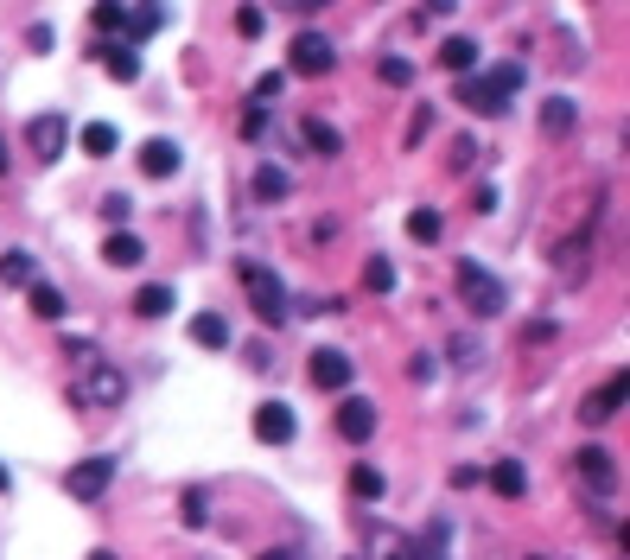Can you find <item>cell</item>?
I'll return each mask as SVG.
<instances>
[{
  "label": "cell",
  "instance_id": "40",
  "mask_svg": "<svg viewBox=\"0 0 630 560\" xmlns=\"http://www.w3.org/2000/svg\"><path fill=\"white\" fill-rule=\"evenodd\" d=\"M319 7H331V0H293V13H319Z\"/></svg>",
  "mask_w": 630,
  "mask_h": 560
},
{
  "label": "cell",
  "instance_id": "34",
  "mask_svg": "<svg viewBox=\"0 0 630 560\" xmlns=\"http://www.w3.org/2000/svg\"><path fill=\"white\" fill-rule=\"evenodd\" d=\"M471 166H478V140L459 134V140H452V172H471Z\"/></svg>",
  "mask_w": 630,
  "mask_h": 560
},
{
  "label": "cell",
  "instance_id": "6",
  "mask_svg": "<svg viewBox=\"0 0 630 560\" xmlns=\"http://www.w3.org/2000/svg\"><path fill=\"white\" fill-rule=\"evenodd\" d=\"M109 484H115V459H77V465L64 471V490H70L77 503H96Z\"/></svg>",
  "mask_w": 630,
  "mask_h": 560
},
{
  "label": "cell",
  "instance_id": "12",
  "mask_svg": "<svg viewBox=\"0 0 630 560\" xmlns=\"http://www.w3.org/2000/svg\"><path fill=\"white\" fill-rule=\"evenodd\" d=\"M338 433H344V440H350V446H363V440H370V433H376V401H363V395H350V401H344V408H338Z\"/></svg>",
  "mask_w": 630,
  "mask_h": 560
},
{
  "label": "cell",
  "instance_id": "7",
  "mask_svg": "<svg viewBox=\"0 0 630 560\" xmlns=\"http://www.w3.org/2000/svg\"><path fill=\"white\" fill-rule=\"evenodd\" d=\"M64 140H70V121H64V115H32V121H26V147L39 153L45 166L64 153Z\"/></svg>",
  "mask_w": 630,
  "mask_h": 560
},
{
  "label": "cell",
  "instance_id": "17",
  "mask_svg": "<svg viewBox=\"0 0 630 560\" xmlns=\"http://www.w3.org/2000/svg\"><path fill=\"white\" fill-rule=\"evenodd\" d=\"M484 478H490V490H497V497H522V490H529V471H522L516 459H497Z\"/></svg>",
  "mask_w": 630,
  "mask_h": 560
},
{
  "label": "cell",
  "instance_id": "8",
  "mask_svg": "<svg viewBox=\"0 0 630 560\" xmlns=\"http://www.w3.org/2000/svg\"><path fill=\"white\" fill-rule=\"evenodd\" d=\"M312 389H325V395H338V389H350V357L338 344H325V350H312Z\"/></svg>",
  "mask_w": 630,
  "mask_h": 560
},
{
  "label": "cell",
  "instance_id": "14",
  "mask_svg": "<svg viewBox=\"0 0 630 560\" xmlns=\"http://www.w3.org/2000/svg\"><path fill=\"white\" fill-rule=\"evenodd\" d=\"M140 172H147V179H172V172H179V140H147V147H140Z\"/></svg>",
  "mask_w": 630,
  "mask_h": 560
},
{
  "label": "cell",
  "instance_id": "35",
  "mask_svg": "<svg viewBox=\"0 0 630 560\" xmlns=\"http://www.w3.org/2000/svg\"><path fill=\"white\" fill-rule=\"evenodd\" d=\"M261 26H268V13H261V7H242V13H236V32H242V39H261Z\"/></svg>",
  "mask_w": 630,
  "mask_h": 560
},
{
  "label": "cell",
  "instance_id": "46",
  "mask_svg": "<svg viewBox=\"0 0 630 560\" xmlns=\"http://www.w3.org/2000/svg\"><path fill=\"white\" fill-rule=\"evenodd\" d=\"M529 560H541V554H529Z\"/></svg>",
  "mask_w": 630,
  "mask_h": 560
},
{
  "label": "cell",
  "instance_id": "30",
  "mask_svg": "<svg viewBox=\"0 0 630 560\" xmlns=\"http://www.w3.org/2000/svg\"><path fill=\"white\" fill-rule=\"evenodd\" d=\"M376 77H382V83H395V90H408V83H414V64H408V58H382V64H376Z\"/></svg>",
  "mask_w": 630,
  "mask_h": 560
},
{
  "label": "cell",
  "instance_id": "22",
  "mask_svg": "<svg viewBox=\"0 0 630 560\" xmlns=\"http://www.w3.org/2000/svg\"><path fill=\"white\" fill-rule=\"evenodd\" d=\"M191 344H204V350H223V344H230V325H223L217 312H198V319H191Z\"/></svg>",
  "mask_w": 630,
  "mask_h": 560
},
{
  "label": "cell",
  "instance_id": "39",
  "mask_svg": "<svg viewBox=\"0 0 630 560\" xmlns=\"http://www.w3.org/2000/svg\"><path fill=\"white\" fill-rule=\"evenodd\" d=\"M274 96H280V70H268V77L255 83V102H274Z\"/></svg>",
  "mask_w": 630,
  "mask_h": 560
},
{
  "label": "cell",
  "instance_id": "26",
  "mask_svg": "<svg viewBox=\"0 0 630 560\" xmlns=\"http://www.w3.org/2000/svg\"><path fill=\"white\" fill-rule=\"evenodd\" d=\"M121 32H128L121 45H140V39H153V32H160V7H140V13H128V26H121Z\"/></svg>",
  "mask_w": 630,
  "mask_h": 560
},
{
  "label": "cell",
  "instance_id": "13",
  "mask_svg": "<svg viewBox=\"0 0 630 560\" xmlns=\"http://www.w3.org/2000/svg\"><path fill=\"white\" fill-rule=\"evenodd\" d=\"M102 261H109V268H140V261H147V242H140L134 230H109V242H102Z\"/></svg>",
  "mask_w": 630,
  "mask_h": 560
},
{
  "label": "cell",
  "instance_id": "10",
  "mask_svg": "<svg viewBox=\"0 0 630 560\" xmlns=\"http://www.w3.org/2000/svg\"><path fill=\"white\" fill-rule=\"evenodd\" d=\"M293 427H300V420H293L287 401H261V408H255V440L261 446H287Z\"/></svg>",
  "mask_w": 630,
  "mask_h": 560
},
{
  "label": "cell",
  "instance_id": "45",
  "mask_svg": "<svg viewBox=\"0 0 630 560\" xmlns=\"http://www.w3.org/2000/svg\"><path fill=\"white\" fill-rule=\"evenodd\" d=\"M0 490H7V465H0Z\"/></svg>",
  "mask_w": 630,
  "mask_h": 560
},
{
  "label": "cell",
  "instance_id": "41",
  "mask_svg": "<svg viewBox=\"0 0 630 560\" xmlns=\"http://www.w3.org/2000/svg\"><path fill=\"white\" fill-rule=\"evenodd\" d=\"M427 7H433V13H452V7H459V0H427Z\"/></svg>",
  "mask_w": 630,
  "mask_h": 560
},
{
  "label": "cell",
  "instance_id": "19",
  "mask_svg": "<svg viewBox=\"0 0 630 560\" xmlns=\"http://www.w3.org/2000/svg\"><path fill=\"white\" fill-rule=\"evenodd\" d=\"M255 198H268V204H287L293 198V179L280 166H255Z\"/></svg>",
  "mask_w": 630,
  "mask_h": 560
},
{
  "label": "cell",
  "instance_id": "37",
  "mask_svg": "<svg viewBox=\"0 0 630 560\" xmlns=\"http://www.w3.org/2000/svg\"><path fill=\"white\" fill-rule=\"evenodd\" d=\"M452 363H465V370H471V363H478V338H452Z\"/></svg>",
  "mask_w": 630,
  "mask_h": 560
},
{
  "label": "cell",
  "instance_id": "5",
  "mask_svg": "<svg viewBox=\"0 0 630 560\" xmlns=\"http://www.w3.org/2000/svg\"><path fill=\"white\" fill-rule=\"evenodd\" d=\"M573 471H580V484L592 497H611V490H618V459H611L605 446H580L573 452Z\"/></svg>",
  "mask_w": 630,
  "mask_h": 560
},
{
  "label": "cell",
  "instance_id": "21",
  "mask_svg": "<svg viewBox=\"0 0 630 560\" xmlns=\"http://www.w3.org/2000/svg\"><path fill=\"white\" fill-rule=\"evenodd\" d=\"M26 306L39 312V319H51V325L64 319V293H58V287H45V280H32V287H26Z\"/></svg>",
  "mask_w": 630,
  "mask_h": 560
},
{
  "label": "cell",
  "instance_id": "24",
  "mask_svg": "<svg viewBox=\"0 0 630 560\" xmlns=\"http://www.w3.org/2000/svg\"><path fill=\"white\" fill-rule=\"evenodd\" d=\"M115 128H109V121H90V128H83V153H90V160H109V153H115Z\"/></svg>",
  "mask_w": 630,
  "mask_h": 560
},
{
  "label": "cell",
  "instance_id": "3",
  "mask_svg": "<svg viewBox=\"0 0 630 560\" xmlns=\"http://www.w3.org/2000/svg\"><path fill=\"white\" fill-rule=\"evenodd\" d=\"M242 287H249V306H255V319L261 325H287V287H280V274L274 268H261V261H242Z\"/></svg>",
  "mask_w": 630,
  "mask_h": 560
},
{
  "label": "cell",
  "instance_id": "16",
  "mask_svg": "<svg viewBox=\"0 0 630 560\" xmlns=\"http://www.w3.org/2000/svg\"><path fill=\"white\" fill-rule=\"evenodd\" d=\"M102 64H109V77H115V83H134V77H140V51H134V45H121V39L102 45Z\"/></svg>",
  "mask_w": 630,
  "mask_h": 560
},
{
  "label": "cell",
  "instance_id": "9",
  "mask_svg": "<svg viewBox=\"0 0 630 560\" xmlns=\"http://www.w3.org/2000/svg\"><path fill=\"white\" fill-rule=\"evenodd\" d=\"M83 395L96 401V408H121V401H128V376L115 370V363H90V382H83Z\"/></svg>",
  "mask_w": 630,
  "mask_h": 560
},
{
  "label": "cell",
  "instance_id": "23",
  "mask_svg": "<svg viewBox=\"0 0 630 560\" xmlns=\"http://www.w3.org/2000/svg\"><path fill=\"white\" fill-rule=\"evenodd\" d=\"M172 306H179V300H172V287H140V293H134V312H140V319H166Z\"/></svg>",
  "mask_w": 630,
  "mask_h": 560
},
{
  "label": "cell",
  "instance_id": "43",
  "mask_svg": "<svg viewBox=\"0 0 630 560\" xmlns=\"http://www.w3.org/2000/svg\"><path fill=\"white\" fill-rule=\"evenodd\" d=\"M90 560H121V554H109V548H96V554H90Z\"/></svg>",
  "mask_w": 630,
  "mask_h": 560
},
{
  "label": "cell",
  "instance_id": "1",
  "mask_svg": "<svg viewBox=\"0 0 630 560\" xmlns=\"http://www.w3.org/2000/svg\"><path fill=\"white\" fill-rule=\"evenodd\" d=\"M452 280H459V306H471L478 319H497L503 306H510V293H503V280L484 268V261H471V255H459L452 261Z\"/></svg>",
  "mask_w": 630,
  "mask_h": 560
},
{
  "label": "cell",
  "instance_id": "2",
  "mask_svg": "<svg viewBox=\"0 0 630 560\" xmlns=\"http://www.w3.org/2000/svg\"><path fill=\"white\" fill-rule=\"evenodd\" d=\"M516 90H522V64H497L490 77H465L459 102H465V109H478V115H503Z\"/></svg>",
  "mask_w": 630,
  "mask_h": 560
},
{
  "label": "cell",
  "instance_id": "29",
  "mask_svg": "<svg viewBox=\"0 0 630 560\" xmlns=\"http://www.w3.org/2000/svg\"><path fill=\"white\" fill-rule=\"evenodd\" d=\"M408 236H414V242H440V210H427V204H420L414 217H408Z\"/></svg>",
  "mask_w": 630,
  "mask_h": 560
},
{
  "label": "cell",
  "instance_id": "25",
  "mask_svg": "<svg viewBox=\"0 0 630 560\" xmlns=\"http://www.w3.org/2000/svg\"><path fill=\"white\" fill-rule=\"evenodd\" d=\"M363 287H370V293H395V261L370 255V261H363Z\"/></svg>",
  "mask_w": 630,
  "mask_h": 560
},
{
  "label": "cell",
  "instance_id": "20",
  "mask_svg": "<svg viewBox=\"0 0 630 560\" xmlns=\"http://www.w3.org/2000/svg\"><path fill=\"white\" fill-rule=\"evenodd\" d=\"M440 64L452 70V77H471V70H478V45H471V39H446L440 45Z\"/></svg>",
  "mask_w": 630,
  "mask_h": 560
},
{
  "label": "cell",
  "instance_id": "18",
  "mask_svg": "<svg viewBox=\"0 0 630 560\" xmlns=\"http://www.w3.org/2000/svg\"><path fill=\"white\" fill-rule=\"evenodd\" d=\"M0 280H7V287H32V280H39V261L26 249H7L0 255Z\"/></svg>",
  "mask_w": 630,
  "mask_h": 560
},
{
  "label": "cell",
  "instance_id": "4",
  "mask_svg": "<svg viewBox=\"0 0 630 560\" xmlns=\"http://www.w3.org/2000/svg\"><path fill=\"white\" fill-rule=\"evenodd\" d=\"M287 70H293V77H331V70H338V45H331L325 32H293Z\"/></svg>",
  "mask_w": 630,
  "mask_h": 560
},
{
  "label": "cell",
  "instance_id": "31",
  "mask_svg": "<svg viewBox=\"0 0 630 560\" xmlns=\"http://www.w3.org/2000/svg\"><path fill=\"white\" fill-rule=\"evenodd\" d=\"M179 510H185V529H204V522H210V497H204V490H185Z\"/></svg>",
  "mask_w": 630,
  "mask_h": 560
},
{
  "label": "cell",
  "instance_id": "36",
  "mask_svg": "<svg viewBox=\"0 0 630 560\" xmlns=\"http://www.w3.org/2000/svg\"><path fill=\"white\" fill-rule=\"evenodd\" d=\"M427 128H433V109L420 102V109H414V121H408V147H420V140H427Z\"/></svg>",
  "mask_w": 630,
  "mask_h": 560
},
{
  "label": "cell",
  "instance_id": "27",
  "mask_svg": "<svg viewBox=\"0 0 630 560\" xmlns=\"http://www.w3.org/2000/svg\"><path fill=\"white\" fill-rule=\"evenodd\" d=\"M350 490H357L363 503H376L389 484H382V471H376V465H350Z\"/></svg>",
  "mask_w": 630,
  "mask_h": 560
},
{
  "label": "cell",
  "instance_id": "38",
  "mask_svg": "<svg viewBox=\"0 0 630 560\" xmlns=\"http://www.w3.org/2000/svg\"><path fill=\"white\" fill-rule=\"evenodd\" d=\"M242 134H249V140L268 134V109H249V115H242Z\"/></svg>",
  "mask_w": 630,
  "mask_h": 560
},
{
  "label": "cell",
  "instance_id": "15",
  "mask_svg": "<svg viewBox=\"0 0 630 560\" xmlns=\"http://www.w3.org/2000/svg\"><path fill=\"white\" fill-rule=\"evenodd\" d=\"M300 140H306L312 153H325V160H338V153H344V134L331 128V121H319V115H306V121H300Z\"/></svg>",
  "mask_w": 630,
  "mask_h": 560
},
{
  "label": "cell",
  "instance_id": "42",
  "mask_svg": "<svg viewBox=\"0 0 630 560\" xmlns=\"http://www.w3.org/2000/svg\"><path fill=\"white\" fill-rule=\"evenodd\" d=\"M261 560H293V554H287V548H274V554H261Z\"/></svg>",
  "mask_w": 630,
  "mask_h": 560
},
{
  "label": "cell",
  "instance_id": "11",
  "mask_svg": "<svg viewBox=\"0 0 630 560\" xmlns=\"http://www.w3.org/2000/svg\"><path fill=\"white\" fill-rule=\"evenodd\" d=\"M618 408H624V370H611V382H605V389H592V395H586L580 420H586V427H605V420L618 414Z\"/></svg>",
  "mask_w": 630,
  "mask_h": 560
},
{
  "label": "cell",
  "instance_id": "32",
  "mask_svg": "<svg viewBox=\"0 0 630 560\" xmlns=\"http://www.w3.org/2000/svg\"><path fill=\"white\" fill-rule=\"evenodd\" d=\"M90 26H96V32H121V26H128V13H121V0H102V7L90 13Z\"/></svg>",
  "mask_w": 630,
  "mask_h": 560
},
{
  "label": "cell",
  "instance_id": "33",
  "mask_svg": "<svg viewBox=\"0 0 630 560\" xmlns=\"http://www.w3.org/2000/svg\"><path fill=\"white\" fill-rule=\"evenodd\" d=\"M128 198H121V191H109V198H102V223H109V230H128Z\"/></svg>",
  "mask_w": 630,
  "mask_h": 560
},
{
  "label": "cell",
  "instance_id": "28",
  "mask_svg": "<svg viewBox=\"0 0 630 560\" xmlns=\"http://www.w3.org/2000/svg\"><path fill=\"white\" fill-rule=\"evenodd\" d=\"M541 134H573V102L554 96L548 109H541Z\"/></svg>",
  "mask_w": 630,
  "mask_h": 560
},
{
  "label": "cell",
  "instance_id": "44",
  "mask_svg": "<svg viewBox=\"0 0 630 560\" xmlns=\"http://www.w3.org/2000/svg\"><path fill=\"white\" fill-rule=\"evenodd\" d=\"M0 172H7V147H0Z\"/></svg>",
  "mask_w": 630,
  "mask_h": 560
}]
</instances>
